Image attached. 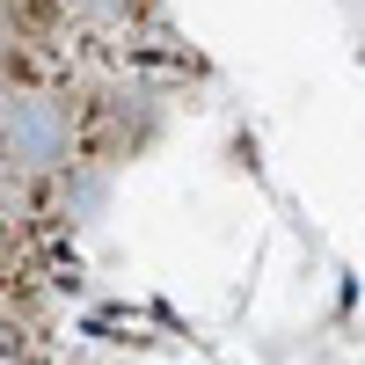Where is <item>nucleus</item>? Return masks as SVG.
<instances>
[{"mask_svg": "<svg viewBox=\"0 0 365 365\" xmlns=\"http://www.w3.org/2000/svg\"><path fill=\"white\" fill-rule=\"evenodd\" d=\"M0 154H8V168H29V175L66 168L73 161V110L58 96H15L8 88V103H0Z\"/></svg>", "mask_w": 365, "mask_h": 365, "instance_id": "f257e3e1", "label": "nucleus"}, {"mask_svg": "<svg viewBox=\"0 0 365 365\" xmlns=\"http://www.w3.org/2000/svg\"><path fill=\"white\" fill-rule=\"evenodd\" d=\"M73 15H88V22H125L132 0H73Z\"/></svg>", "mask_w": 365, "mask_h": 365, "instance_id": "f03ea898", "label": "nucleus"}, {"mask_svg": "<svg viewBox=\"0 0 365 365\" xmlns=\"http://www.w3.org/2000/svg\"><path fill=\"white\" fill-rule=\"evenodd\" d=\"M0 365H29V351H22V336H15L8 322H0Z\"/></svg>", "mask_w": 365, "mask_h": 365, "instance_id": "7ed1b4c3", "label": "nucleus"}, {"mask_svg": "<svg viewBox=\"0 0 365 365\" xmlns=\"http://www.w3.org/2000/svg\"><path fill=\"white\" fill-rule=\"evenodd\" d=\"M0 103H8V88H0Z\"/></svg>", "mask_w": 365, "mask_h": 365, "instance_id": "20e7f679", "label": "nucleus"}]
</instances>
